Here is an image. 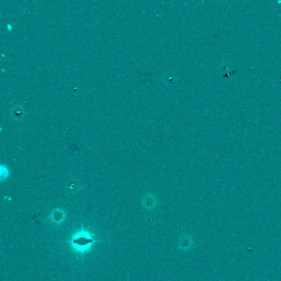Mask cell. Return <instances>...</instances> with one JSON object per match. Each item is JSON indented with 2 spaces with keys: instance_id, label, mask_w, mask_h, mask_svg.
<instances>
[{
  "instance_id": "1",
  "label": "cell",
  "mask_w": 281,
  "mask_h": 281,
  "mask_svg": "<svg viewBox=\"0 0 281 281\" xmlns=\"http://www.w3.org/2000/svg\"><path fill=\"white\" fill-rule=\"evenodd\" d=\"M100 241H101L96 238L94 235L82 228L77 233H75L71 238L66 241V242L70 244L76 252L82 255L85 252L90 249L92 246Z\"/></svg>"
},
{
  "instance_id": "2",
  "label": "cell",
  "mask_w": 281,
  "mask_h": 281,
  "mask_svg": "<svg viewBox=\"0 0 281 281\" xmlns=\"http://www.w3.org/2000/svg\"><path fill=\"white\" fill-rule=\"evenodd\" d=\"M13 117L15 118V120H19L21 119V117H22V115H23V111H22V109L21 107H16V108L13 110Z\"/></svg>"
}]
</instances>
